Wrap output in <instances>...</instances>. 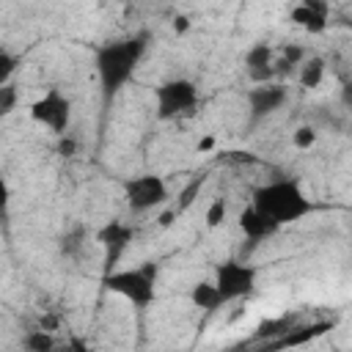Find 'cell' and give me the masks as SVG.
<instances>
[{
    "instance_id": "6da1fadb",
    "label": "cell",
    "mask_w": 352,
    "mask_h": 352,
    "mask_svg": "<svg viewBox=\"0 0 352 352\" xmlns=\"http://www.w3.org/2000/svg\"><path fill=\"white\" fill-rule=\"evenodd\" d=\"M143 55H146V33L129 36V38L104 41V44L96 47L94 66H96L99 91H102V102L104 104H110L124 91V85L132 80L135 69L140 66Z\"/></svg>"
},
{
    "instance_id": "7a4b0ae2",
    "label": "cell",
    "mask_w": 352,
    "mask_h": 352,
    "mask_svg": "<svg viewBox=\"0 0 352 352\" xmlns=\"http://www.w3.org/2000/svg\"><path fill=\"white\" fill-rule=\"evenodd\" d=\"M250 204L256 209H261L264 214H270L280 228L292 226V223H297V220H302L305 214L314 212V204L302 192L297 179H275V182H267V184L256 187Z\"/></svg>"
},
{
    "instance_id": "3957f363",
    "label": "cell",
    "mask_w": 352,
    "mask_h": 352,
    "mask_svg": "<svg viewBox=\"0 0 352 352\" xmlns=\"http://www.w3.org/2000/svg\"><path fill=\"white\" fill-rule=\"evenodd\" d=\"M157 275L160 267L154 261H143L140 267H129V270H107L102 275V286L113 294H121L124 300H129L135 308H148L157 300Z\"/></svg>"
},
{
    "instance_id": "277c9868",
    "label": "cell",
    "mask_w": 352,
    "mask_h": 352,
    "mask_svg": "<svg viewBox=\"0 0 352 352\" xmlns=\"http://www.w3.org/2000/svg\"><path fill=\"white\" fill-rule=\"evenodd\" d=\"M154 104H157V118L170 121L182 113H190L198 104V85L187 77L168 80L154 88Z\"/></svg>"
},
{
    "instance_id": "5b68a950",
    "label": "cell",
    "mask_w": 352,
    "mask_h": 352,
    "mask_svg": "<svg viewBox=\"0 0 352 352\" xmlns=\"http://www.w3.org/2000/svg\"><path fill=\"white\" fill-rule=\"evenodd\" d=\"M30 118L60 138L69 132L72 124V99L60 88H50L30 104Z\"/></svg>"
},
{
    "instance_id": "8992f818",
    "label": "cell",
    "mask_w": 352,
    "mask_h": 352,
    "mask_svg": "<svg viewBox=\"0 0 352 352\" xmlns=\"http://www.w3.org/2000/svg\"><path fill=\"white\" fill-rule=\"evenodd\" d=\"M256 278H258V270L245 264V261L226 258V261L214 264V283H217V289H220L226 302L248 297L256 289Z\"/></svg>"
},
{
    "instance_id": "52a82bcc",
    "label": "cell",
    "mask_w": 352,
    "mask_h": 352,
    "mask_svg": "<svg viewBox=\"0 0 352 352\" xmlns=\"http://www.w3.org/2000/svg\"><path fill=\"white\" fill-rule=\"evenodd\" d=\"M124 198L126 206L132 212H148L160 204H165L168 198V184L162 176L157 173H143V176H132L124 182Z\"/></svg>"
},
{
    "instance_id": "ba28073f",
    "label": "cell",
    "mask_w": 352,
    "mask_h": 352,
    "mask_svg": "<svg viewBox=\"0 0 352 352\" xmlns=\"http://www.w3.org/2000/svg\"><path fill=\"white\" fill-rule=\"evenodd\" d=\"M286 88L278 85V82H261V85H253L248 91V107H250V124L272 116L275 110H280L286 104Z\"/></svg>"
},
{
    "instance_id": "9c48e42d",
    "label": "cell",
    "mask_w": 352,
    "mask_h": 352,
    "mask_svg": "<svg viewBox=\"0 0 352 352\" xmlns=\"http://www.w3.org/2000/svg\"><path fill=\"white\" fill-rule=\"evenodd\" d=\"M132 236H135V228L126 226V223H121V220H110L107 226L99 228L96 239H99V245L104 248V267H107V270H113V267L118 264V258H121L124 250L129 248Z\"/></svg>"
},
{
    "instance_id": "30bf717a",
    "label": "cell",
    "mask_w": 352,
    "mask_h": 352,
    "mask_svg": "<svg viewBox=\"0 0 352 352\" xmlns=\"http://www.w3.org/2000/svg\"><path fill=\"white\" fill-rule=\"evenodd\" d=\"M236 226H239L242 236H245V239H250V242L270 239V236H275V234L280 231V226H278L270 214H264L261 209H256L253 204H250V206H245V209L239 212Z\"/></svg>"
},
{
    "instance_id": "8fae6325",
    "label": "cell",
    "mask_w": 352,
    "mask_h": 352,
    "mask_svg": "<svg viewBox=\"0 0 352 352\" xmlns=\"http://www.w3.org/2000/svg\"><path fill=\"white\" fill-rule=\"evenodd\" d=\"M190 302L195 308H201V311H214V308L226 305V300H223V294H220V289H217L214 280H198V283H192Z\"/></svg>"
},
{
    "instance_id": "7c38bea8",
    "label": "cell",
    "mask_w": 352,
    "mask_h": 352,
    "mask_svg": "<svg viewBox=\"0 0 352 352\" xmlns=\"http://www.w3.org/2000/svg\"><path fill=\"white\" fill-rule=\"evenodd\" d=\"M289 19L297 28L308 30V33H324V28H327V14H319V11H314V8L302 6V3L289 11Z\"/></svg>"
},
{
    "instance_id": "4fadbf2b",
    "label": "cell",
    "mask_w": 352,
    "mask_h": 352,
    "mask_svg": "<svg viewBox=\"0 0 352 352\" xmlns=\"http://www.w3.org/2000/svg\"><path fill=\"white\" fill-rule=\"evenodd\" d=\"M300 85L305 88H319L322 80H324V60L322 58H308L300 63Z\"/></svg>"
},
{
    "instance_id": "5bb4252c",
    "label": "cell",
    "mask_w": 352,
    "mask_h": 352,
    "mask_svg": "<svg viewBox=\"0 0 352 352\" xmlns=\"http://www.w3.org/2000/svg\"><path fill=\"white\" fill-rule=\"evenodd\" d=\"M272 63V47L267 41H256L253 47H248L245 52V69H261V66H270Z\"/></svg>"
},
{
    "instance_id": "9a60e30c",
    "label": "cell",
    "mask_w": 352,
    "mask_h": 352,
    "mask_svg": "<svg viewBox=\"0 0 352 352\" xmlns=\"http://www.w3.org/2000/svg\"><path fill=\"white\" fill-rule=\"evenodd\" d=\"M324 330H330V324H327V322H319V324L302 327V330H300V333H294V336H286V338H280L275 346H300V344H305V341H311V338L322 336Z\"/></svg>"
},
{
    "instance_id": "2e32d148",
    "label": "cell",
    "mask_w": 352,
    "mask_h": 352,
    "mask_svg": "<svg viewBox=\"0 0 352 352\" xmlns=\"http://www.w3.org/2000/svg\"><path fill=\"white\" fill-rule=\"evenodd\" d=\"M22 346L30 349V352H50V349L55 346V341H52V336L44 333V330H30V333L22 338Z\"/></svg>"
},
{
    "instance_id": "e0dca14e",
    "label": "cell",
    "mask_w": 352,
    "mask_h": 352,
    "mask_svg": "<svg viewBox=\"0 0 352 352\" xmlns=\"http://www.w3.org/2000/svg\"><path fill=\"white\" fill-rule=\"evenodd\" d=\"M226 212H228L226 198H214V201L206 206V214H204L206 228H217V226H223V223H226Z\"/></svg>"
},
{
    "instance_id": "ac0fdd59",
    "label": "cell",
    "mask_w": 352,
    "mask_h": 352,
    "mask_svg": "<svg viewBox=\"0 0 352 352\" xmlns=\"http://www.w3.org/2000/svg\"><path fill=\"white\" fill-rule=\"evenodd\" d=\"M16 66H19V55H14L8 47H3V50H0V85L11 82Z\"/></svg>"
},
{
    "instance_id": "d6986e66",
    "label": "cell",
    "mask_w": 352,
    "mask_h": 352,
    "mask_svg": "<svg viewBox=\"0 0 352 352\" xmlns=\"http://www.w3.org/2000/svg\"><path fill=\"white\" fill-rule=\"evenodd\" d=\"M302 60H305V50L302 47H286L283 50V58H280V63L275 69H278V74H283V72H289L292 66H297Z\"/></svg>"
},
{
    "instance_id": "ffe728a7",
    "label": "cell",
    "mask_w": 352,
    "mask_h": 352,
    "mask_svg": "<svg viewBox=\"0 0 352 352\" xmlns=\"http://www.w3.org/2000/svg\"><path fill=\"white\" fill-rule=\"evenodd\" d=\"M292 143H294L300 151L311 148V146L316 143V129H314V126H297L294 135H292Z\"/></svg>"
},
{
    "instance_id": "44dd1931",
    "label": "cell",
    "mask_w": 352,
    "mask_h": 352,
    "mask_svg": "<svg viewBox=\"0 0 352 352\" xmlns=\"http://www.w3.org/2000/svg\"><path fill=\"white\" fill-rule=\"evenodd\" d=\"M14 104H16V88L11 82L0 85V116H8L14 110Z\"/></svg>"
},
{
    "instance_id": "7402d4cb",
    "label": "cell",
    "mask_w": 352,
    "mask_h": 352,
    "mask_svg": "<svg viewBox=\"0 0 352 352\" xmlns=\"http://www.w3.org/2000/svg\"><path fill=\"white\" fill-rule=\"evenodd\" d=\"M201 184H204V179H192V182L184 187V192H182V201H179V209H176V212H182V209H187V206L192 204V198H195V192L201 190Z\"/></svg>"
},
{
    "instance_id": "603a6c76",
    "label": "cell",
    "mask_w": 352,
    "mask_h": 352,
    "mask_svg": "<svg viewBox=\"0 0 352 352\" xmlns=\"http://www.w3.org/2000/svg\"><path fill=\"white\" fill-rule=\"evenodd\" d=\"M74 148H77V143H74L72 138H66V135H60V148H58V151H60L63 157H72V154H74Z\"/></svg>"
},
{
    "instance_id": "cb8c5ba5",
    "label": "cell",
    "mask_w": 352,
    "mask_h": 352,
    "mask_svg": "<svg viewBox=\"0 0 352 352\" xmlns=\"http://www.w3.org/2000/svg\"><path fill=\"white\" fill-rule=\"evenodd\" d=\"M302 6H308V8H314V11H319V14H330V6H327V0H300Z\"/></svg>"
},
{
    "instance_id": "d4e9b609",
    "label": "cell",
    "mask_w": 352,
    "mask_h": 352,
    "mask_svg": "<svg viewBox=\"0 0 352 352\" xmlns=\"http://www.w3.org/2000/svg\"><path fill=\"white\" fill-rule=\"evenodd\" d=\"M190 28V19L184 16V14H179V16H173V33H184Z\"/></svg>"
},
{
    "instance_id": "484cf974",
    "label": "cell",
    "mask_w": 352,
    "mask_h": 352,
    "mask_svg": "<svg viewBox=\"0 0 352 352\" xmlns=\"http://www.w3.org/2000/svg\"><path fill=\"white\" fill-rule=\"evenodd\" d=\"M214 146V138H204L201 143H198V151H206V148H212Z\"/></svg>"
},
{
    "instance_id": "4316f807",
    "label": "cell",
    "mask_w": 352,
    "mask_h": 352,
    "mask_svg": "<svg viewBox=\"0 0 352 352\" xmlns=\"http://www.w3.org/2000/svg\"><path fill=\"white\" fill-rule=\"evenodd\" d=\"M173 214H176V212H165V214L160 217V226H170V220H173Z\"/></svg>"
},
{
    "instance_id": "83f0119b",
    "label": "cell",
    "mask_w": 352,
    "mask_h": 352,
    "mask_svg": "<svg viewBox=\"0 0 352 352\" xmlns=\"http://www.w3.org/2000/svg\"><path fill=\"white\" fill-rule=\"evenodd\" d=\"M344 104H352V85H344Z\"/></svg>"
},
{
    "instance_id": "f1b7e54d",
    "label": "cell",
    "mask_w": 352,
    "mask_h": 352,
    "mask_svg": "<svg viewBox=\"0 0 352 352\" xmlns=\"http://www.w3.org/2000/svg\"><path fill=\"white\" fill-rule=\"evenodd\" d=\"M349 242H352V226H349Z\"/></svg>"
}]
</instances>
